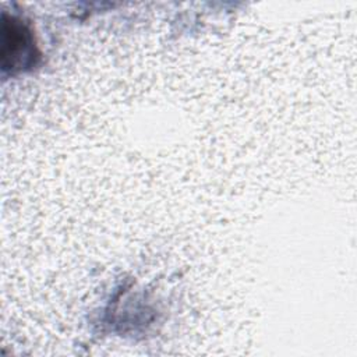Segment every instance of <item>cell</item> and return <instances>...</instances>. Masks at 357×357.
Wrapping results in <instances>:
<instances>
[{
    "mask_svg": "<svg viewBox=\"0 0 357 357\" xmlns=\"http://www.w3.org/2000/svg\"><path fill=\"white\" fill-rule=\"evenodd\" d=\"M33 40L31 32L15 18H3L1 61L4 68H14L26 64L24 57H32Z\"/></svg>",
    "mask_w": 357,
    "mask_h": 357,
    "instance_id": "6da1fadb",
    "label": "cell"
}]
</instances>
